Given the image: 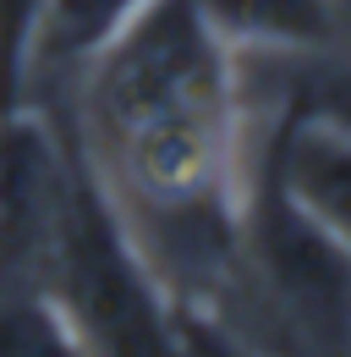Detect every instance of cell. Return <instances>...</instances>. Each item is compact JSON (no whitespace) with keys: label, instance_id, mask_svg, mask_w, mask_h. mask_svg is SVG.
<instances>
[{"label":"cell","instance_id":"ba28073f","mask_svg":"<svg viewBox=\"0 0 351 357\" xmlns=\"http://www.w3.org/2000/svg\"><path fill=\"white\" fill-rule=\"evenodd\" d=\"M335 45L351 50V0H335Z\"/></svg>","mask_w":351,"mask_h":357},{"label":"cell","instance_id":"277c9868","mask_svg":"<svg viewBox=\"0 0 351 357\" xmlns=\"http://www.w3.org/2000/svg\"><path fill=\"white\" fill-rule=\"evenodd\" d=\"M280 83L269 93L263 116H297V121H318L351 137V50L324 45V50H269L263 55ZM258 116V110H242Z\"/></svg>","mask_w":351,"mask_h":357},{"label":"cell","instance_id":"8992f818","mask_svg":"<svg viewBox=\"0 0 351 357\" xmlns=\"http://www.w3.org/2000/svg\"><path fill=\"white\" fill-rule=\"evenodd\" d=\"M0 357H93L55 291H0Z\"/></svg>","mask_w":351,"mask_h":357},{"label":"cell","instance_id":"6da1fadb","mask_svg":"<svg viewBox=\"0 0 351 357\" xmlns=\"http://www.w3.org/2000/svg\"><path fill=\"white\" fill-rule=\"evenodd\" d=\"M49 291L72 313L93 357H171L176 297L154 275L148 253L137 248L77 127H72V176H66L55 259H49Z\"/></svg>","mask_w":351,"mask_h":357},{"label":"cell","instance_id":"52a82bcc","mask_svg":"<svg viewBox=\"0 0 351 357\" xmlns=\"http://www.w3.org/2000/svg\"><path fill=\"white\" fill-rule=\"evenodd\" d=\"M44 0H0V116L33 105Z\"/></svg>","mask_w":351,"mask_h":357},{"label":"cell","instance_id":"7a4b0ae2","mask_svg":"<svg viewBox=\"0 0 351 357\" xmlns=\"http://www.w3.org/2000/svg\"><path fill=\"white\" fill-rule=\"evenodd\" d=\"M247 160H258L274 187L351 253V137L297 116H247Z\"/></svg>","mask_w":351,"mask_h":357},{"label":"cell","instance_id":"3957f363","mask_svg":"<svg viewBox=\"0 0 351 357\" xmlns=\"http://www.w3.org/2000/svg\"><path fill=\"white\" fill-rule=\"evenodd\" d=\"M198 11L236 55L335 45V0H198Z\"/></svg>","mask_w":351,"mask_h":357},{"label":"cell","instance_id":"5b68a950","mask_svg":"<svg viewBox=\"0 0 351 357\" xmlns=\"http://www.w3.org/2000/svg\"><path fill=\"white\" fill-rule=\"evenodd\" d=\"M148 0H44L39 28V77L77 72L110 33H121Z\"/></svg>","mask_w":351,"mask_h":357}]
</instances>
